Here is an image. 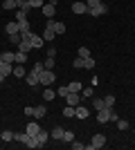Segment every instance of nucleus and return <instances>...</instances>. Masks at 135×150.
I'll return each mask as SVG.
<instances>
[{
  "label": "nucleus",
  "mask_w": 135,
  "mask_h": 150,
  "mask_svg": "<svg viewBox=\"0 0 135 150\" xmlns=\"http://www.w3.org/2000/svg\"><path fill=\"white\" fill-rule=\"evenodd\" d=\"M117 119H119V117H117V112L113 108L104 105L101 110H97V121H99V123H108V121H117Z\"/></svg>",
  "instance_id": "1"
},
{
  "label": "nucleus",
  "mask_w": 135,
  "mask_h": 150,
  "mask_svg": "<svg viewBox=\"0 0 135 150\" xmlns=\"http://www.w3.org/2000/svg\"><path fill=\"white\" fill-rule=\"evenodd\" d=\"M56 81V76H54V72H52V69H41L39 72V83L41 85H45V88H47V85H52V83Z\"/></svg>",
  "instance_id": "2"
},
{
  "label": "nucleus",
  "mask_w": 135,
  "mask_h": 150,
  "mask_svg": "<svg viewBox=\"0 0 135 150\" xmlns=\"http://www.w3.org/2000/svg\"><path fill=\"white\" fill-rule=\"evenodd\" d=\"M104 146H106V134L99 132V134H95L92 141L88 144V150H99V148H104Z\"/></svg>",
  "instance_id": "3"
},
{
  "label": "nucleus",
  "mask_w": 135,
  "mask_h": 150,
  "mask_svg": "<svg viewBox=\"0 0 135 150\" xmlns=\"http://www.w3.org/2000/svg\"><path fill=\"white\" fill-rule=\"evenodd\" d=\"M104 13H108V7L104 5H97V7H88V16H92V18H99V16H104Z\"/></svg>",
  "instance_id": "4"
},
{
  "label": "nucleus",
  "mask_w": 135,
  "mask_h": 150,
  "mask_svg": "<svg viewBox=\"0 0 135 150\" xmlns=\"http://www.w3.org/2000/svg\"><path fill=\"white\" fill-rule=\"evenodd\" d=\"M88 114H90V110L86 105H81V103H79V105H74V117H77V119H88Z\"/></svg>",
  "instance_id": "5"
},
{
  "label": "nucleus",
  "mask_w": 135,
  "mask_h": 150,
  "mask_svg": "<svg viewBox=\"0 0 135 150\" xmlns=\"http://www.w3.org/2000/svg\"><path fill=\"white\" fill-rule=\"evenodd\" d=\"M72 13H86V16H88V5H86V2H81V0L72 2Z\"/></svg>",
  "instance_id": "6"
},
{
  "label": "nucleus",
  "mask_w": 135,
  "mask_h": 150,
  "mask_svg": "<svg viewBox=\"0 0 135 150\" xmlns=\"http://www.w3.org/2000/svg\"><path fill=\"white\" fill-rule=\"evenodd\" d=\"M65 101H68V105H79L81 103V92H68Z\"/></svg>",
  "instance_id": "7"
},
{
  "label": "nucleus",
  "mask_w": 135,
  "mask_h": 150,
  "mask_svg": "<svg viewBox=\"0 0 135 150\" xmlns=\"http://www.w3.org/2000/svg\"><path fill=\"white\" fill-rule=\"evenodd\" d=\"M25 132L29 134V137H36V134L41 132V125L36 123V121H29V123L25 125Z\"/></svg>",
  "instance_id": "8"
},
{
  "label": "nucleus",
  "mask_w": 135,
  "mask_h": 150,
  "mask_svg": "<svg viewBox=\"0 0 135 150\" xmlns=\"http://www.w3.org/2000/svg\"><path fill=\"white\" fill-rule=\"evenodd\" d=\"M47 25L52 27V29H54V34H56V36H61V34H65V25L63 23H56V20H47Z\"/></svg>",
  "instance_id": "9"
},
{
  "label": "nucleus",
  "mask_w": 135,
  "mask_h": 150,
  "mask_svg": "<svg viewBox=\"0 0 135 150\" xmlns=\"http://www.w3.org/2000/svg\"><path fill=\"white\" fill-rule=\"evenodd\" d=\"M43 13H45V18H54V11H56V5H52V2H45L43 7Z\"/></svg>",
  "instance_id": "10"
},
{
  "label": "nucleus",
  "mask_w": 135,
  "mask_h": 150,
  "mask_svg": "<svg viewBox=\"0 0 135 150\" xmlns=\"http://www.w3.org/2000/svg\"><path fill=\"white\" fill-rule=\"evenodd\" d=\"M25 81L29 83V85H32V88H34V85H41V83H39V72H34V69H32V72H27V76H25Z\"/></svg>",
  "instance_id": "11"
},
{
  "label": "nucleus",
  "mask_w": 135,
  "mask_h": 150,
  "mask_svg": "<svg viewBox=\"0 0 135 150\" xmlns=\"http://www.w3.org/2000/svg\"><path fill=\"white\" fill-rule=\"evenodd\" d=\"M54 38H56V34H54V29H52L50 25H45V31H43V40H45V43H52Z\"/></svg>",
  "instance_id": "12"
},
{
  "label": "nucleus",
  "mask_w": 135,
  "mask_h": 150,
  "mask_svg": "<svg viewBox=\"0 0 135 150\" xmlns=\"http://www.w3.org/2000/svg\"><path fill=\"white\" fill-rule=\"evenodd\" d=\"M5 31L9 34V36H11V34H20V27H18V23L14 20V23H7L5 25Z\"/></svg>",
  "instance_id": "13"
},
{
  "label": "nucleus",
  "mask_w": 135,
  "mask_h": 150,
  "mask_svg": "<svg viewBox=\"0 0 135 150\" xmlns=\"http://www.w3.org/2000/svg\"><path fill=\"white\" fill-rule=\"evenodd\" d=\"M36 141H39V146H41V148H43V146L47 144V141H50V134H47V132H45L43 128H41V132H39V134H36Z\"/></svg>",
  "instance_id": "14"
},
{
  "label": "nucleus",
  "mask_w": 135,
  "mask_h": 150,
  "mask_svg": "<svg viewBox=\"0 0 135 150\" xmlns=\"http://www.w3.org/2000/svg\"><path fill=\"white\" fill-rule=\"evenodd\" d=\"M29 40H32V47H43L45 45V40H43V36H36V34H29Z\"/></svg>",
  "instance_id": "15"
},
{
  "label": "nucleus",
  "mask_w": 135,
  "mask_h": 150,
  "mask_svg": "<svg viewBox=\"0 0 135 150\" xmlns=\"http://www.w3.org/2000/svg\"><path fill=\"white\" fill-rule=\"evenodd\" d=\"M50 137L54 139V141H61V137H63V128H61V125H54L52 132H50Z\"/></svg>",
  "instance_id": "16"
},
{
  "label": "nucleus",
  "mask_w": 135,
  "mask_h": 150,
  "mask_svg": "<svg viewBox=\"0 0 135 150\" xmlns=\"http://www.w3.org/2000/svg\"><path fill=\"white\" fill-rule=\"evenodd\" d=\"M18 50H20V52H29V50H34V47H32V40H29V38H23V40L18 43Z\"/></svg>",
  "instance_id": "17"
},
{
  "label": "nucleus",
  "mask_w": 135,
  "mask_h": 150,
  "mask_svg": "<svg viewBox=\"0 0 135 150\" xmlns=\"http://www.w3.org/2000/svg\"><path fill=\"white\" fill-rule=\"evenodd\" d=\"M14 76H18V79H25V76H27L25 67H23L20 63H16V65H14Z\"/></svg>",
  "instance_id": "18"
},
{
  "label": "nucleus",
  "mask_w": 135,
  "mask_h": 150,
  "mask_svg": "<svg viewBox=\"0 0 135 150\" xmlns=\"http://www.w3.org/2000/svg\"><path fill=\"white\" fill-rule=\"evenodd\" d=\"M2 9H5V11L18 9V0H5V2H2Z\"/></svg>",
  "instance_id": "19"
},
{
  "label": "nucleus",
  "mask_w": 135,
  "mask_h": 150,
  "mask_svg": "<svg viewBox=\"0 0 135 150\" xmlns=\"http://www.w3.org/2000/svg\"><path fill=\"white\" fill-rule=\"evenodd\" d=\"M14 141L27 144V141H29V134H27V132H14Z\"/></svg>",
  "instance_id": "20"
},
{
  "label": "nucleus",
  "mask_w": 135,
  "mask_h": 150,
  "mask_svg": "<svg viewBox=\"0 0 135 150\" xmlns=\"http://www.w3.org/2000/svg\"><path fill=\"white\" fill-rule=\"evenodd\" d=\"M45 112H47V110H45V105H34V119H43Z\"/></svg>",
  "instance_id": "21"
},
{
  "label": "nucleus",
  "mask_w": 135,
  "mask_h": 150,
  "mask_svg": "<svg viewBox=\"0 0 135 150\" xmlns=\"http://www.w3.org/2000/svg\"><path fill=\"white\" fill-rule=\"evenodd\" d=\"M0 58H2L5 63H16V54H14V52H2Z\"/></svg>",
  "instance_id": "22"
},
{
  "label": "nucleus",
  "mask_w": 135,
  "mask_h": 150,
  "mask_svg": "<svg viewBox=\"0 0 135 150\" xmlns=\"http://www.w3.org/2000/svg\"><path fill=\"white\" fill-rule=\"evenodd\" d=\"M84 90V85L79 81H72V83H68V92H81Z\"/></svg>",
  "instance_id": "23"
},
{
  "label": "nucleus",
  "mask_w": 135,
  "mask_h": 150,
  "mask_svg": "<svg viewBox=\"0 0 135 150\" xmlns=\"http://www.w3.org/2000/svg\"><path fill=\"white\" fill-rule=\"evenodd\" d=\"M61 141H63V144H70V141H74V132H72V130H63V137H61Z\"/></svg>",
  "instance_id": "24"
},
{
  "label": "nucleus",
  "mask_w": 135,
  "mask_h": 150,
  "mask_svg": "<svg viewBox=\"0 0 135 150\" xmlns=\"http://www.w3.org/2000/svg\"><path fill=\"white\" fill-rule=\"evenodd\" d=\"M18 9L27 13L29 9H32V2H29V0H18Z\"/></svg>",
  "instance_id": "25"
},
{
  "label": "nucleus",
  "mask_w": 135,
  "mask_h": 150,
  "mask_svg": "<svg viewBox=\"0 0 135 150\" xmlns=\"http://www.w3.org/2000/svg\"><path fill=\"white\" fill-rule=\"evenodd\" d=\"M18 27H20V34H23V36L32 31V27H29V20H25V23H18Z\"/></svg>",
  "instance_id": "26"
},
{
  "label": "nucleus",
  "mask_w": 135,
  "mask_h": 150,
  "mask_svg": "<svg viewBox=\"0 0 135 150\" xmlns=\"http://www.w3.org/2000/svg\"><path fill=\"white\" fill-rule=\"evenodd\" d=\"M54 96H56V92H54V90H50V85H47V90H43V99H45V101H52Z\"/></svg>",
  "instance_id": "27"
},
{
  "label": "nucleus",
  "mask_w": 135,
  "mask_h": 150,
  "mask_svg": "<svg viewBox=\"0 0 135 150\" xmlns=\"http://www.w3.org/2000/svg\"><path fill=\"white\" fill-rule=\"evenodd\" d=\"M0 139H2V141H14V132L11 130H2L0 132Z\"/></svg>",
  "instance_id": "28"
},
{
  "label": "nucleus",
  "mask_w": 135,
  "mask_h": 150,
  "mask_svg": "<svg viewBox=\"0 0 135 150\" xmlns=\"http://www.w3.org/2000/svg\"><path fill=\"white\" fill-rule=\"evenodd\" d=\"M104 105L113 108V105H115V96H113V94H106V96H104Z\"/></svg>",
  "instance_id": "29"
},
{
  "label": "nucleus",
  "mask_w": 135,
  "mask_h": 150,
  "mask_svg": "<svg viewBox=\"0 0 135 150\" xmlns=\"http://www.w3.org/2000/svg\"><path fill=\"white\" fill-rule=\"evenodd\" d=\"M84 69H95V58L92 56L84 58Z\"/></svg>",
  "instance_id": "30"
},
{
  "label": "nucleus",
  "mask_w": 135,
  "mask_h": 150,
  "mask_svg": "<svg viewBox=\"0 0 135 150\" xmlns=\"http://www.w3.org/2000/svg\"><path fill=\"white\" fill-rule=\"evenodd\" d=\"M27 61V52H16V63H20V65H23V63H25Z\"/></svg>",
  "instance_id": "31"
},
{
  "label": "nucleus",
  "mask_w": 135,
  "mask_h": 150,
  "mask_svg": "<svg viewBox=\"0 0 135 150\" xmlns=\"http://www.w3.org/2000/svg\"><path fill=\"white\" fill-rule=\"evenodd\" d=\"M92 108H95V110H101V108H104V99H99V96H92Z\"/></svg>",
  "instance_id": "32"
},
{
  "label": "nucleus",
  "mask_w": 135,
  "mask_h": 150,
  "mask_svg": "<svg viewBox=\"0 0 135 150\" xmlns=\"http://www.w3.org/2000/svg\"><path fill=\"white\" fill-rule=\"evenodd\" d=\"M25 20H29V18H27V13L18 9V11H16V23H25Z\"/></svg>",
  "instance_id": "33"
},
{
  "label": "nucleus",
  "mask_w": 135,
  "mask_h": 150,
  "mask_svg": "<svg viewBox=\"0 0 135 150\" xmlns=\"http://www.w3.org/2000/svg\"><path fill=\"white\" fill-rule=\"evenodd\" d=\"M77 56L88 58V56H90V50H88V47H79V50H77Z\"/></svg>",
  "instance_id": "34"
},
{
  "label": "nucleus",
  "mask_w": 135,
  "mask_h": 150,
  "mask_svg": "<svg viewBox=\"0 0 135 150\" xmlns=\"http://www.w3.org/2000/svg\"><path fill=\"white\" fill-rule=\"evenodd\" d=\"M43 65H45V69H54V56H47L43 61Z\"/></svg>",
  "instance_id": "35"
},
{
  "label": "nucleus",
  "mask_w": 135,
  "mask_h": 150,
  "mask_svg": "<svg viewBox=\"0 0 135 150\" xmlns=\"http://www.w3.org/2000/svg\"><path fill=\"white\" fill-rule=\"evenodd\" d=\"M72 67H74V69H84V58L77 56V58H74V63H72Z\"/></svg>",
  "instance_id": "36"
},
{
  "label": "nucleus",
  "mask_w": 135,
  "mask_h": 150,
  "mask_svg": "<svg viewBox=\"0 0 135 150\" xmlns=\"http://www.w3.org/2000/svg\"><path fill=\"white\" fill-rule=\"evenodd\" d=\"M63 117H74V105H65L63 108Z\"/></svg>",
  "instance_id": "37"
},
{
  "label": "nucleus",
  "mask_w": 135,
  "mask_h": 150,
  "mask_svg": "<svg viewBox=\"0 0 135 150\" xmlns=\"http://www.w3.org/2000/svg\"><path fill=\"white\" fill-rule=\"evenodd\" d=\"M117 128H119V130H129V121L126 119H117Z\"/></svg>",
  "instance_id": "38"
},
{
  "label": "nucleus",
  "mask_w": 135,
  "mask_h": 150,
  "mask_svg": "<svg viewBox=\"0 0 135 150\" xmlns=\"http://www.w3.org/2000/svg\"><path fill=\"white\" fill-rule=\"evenodd\" d=\"M9 40H11L14 45H18L20 40H23V34H11V36H9Z\"/></svg>",
  "instance_id": "39"
},
{
  "label": "nucleus",
  "mask_w": 135,
  "mask_h": 150,
  "mask_svg": "<svg viewBox=\"0 0 135 150\" xmlns=\"http://www.w3.org/2000/svg\"><path fill=\"white\" fill-rule=\"evenodd\" d=\"M29 2H32V9H34V7H39V9H41V7L45 5V0H29Z\"/></svg>",
  "instance_id": "40"
},
{
  "label": "nucleus",
  "mask_w": 135,
  "mask_h": 150,
  "mask_svg": "<svg viewBox=\"0 0 135 150\" xmlns=\"http://www.w3.org/2000/svg\"><path fill=\"white\" fill-rule=\"evenodd\" d=\"M59 96H63V99H65V96H68V85H63V88H59Z\"/></svg>",
  "instance_id": "41"
},
{
  "label": "nucleus",
  "mask_w": 135,
  "mask_h": 150,
  "mask_svg": "<svg viewBox=\"0 0 135 150\" xmlns=\"http://www.w3.org/2000/svg\"><path fill=\"white\" fill-rule=\"evenodd\" d=\"M86 96H92V88H86V90H81V99H86Z\"/></svg>",
  "instance_id": "42"
},
{
  "label": "nucleus",
  "mask_w": 135,
  "mask_h": 150,
  "mask_svg": "<svg viewBox=\"0 0 135 150\" xmlns=\"http://www.w3.org/2000/svg\"><path fill=\"white\" fill-rule=\"evenodd\" d=\"M70 146H72L74 150H84V148H86V146H84V144H79V141H70Z\"/></svg>",
  "instance_id": "43"
},
{
  "label": "nucleus",
  "mask_w": 135,
  "mask_h": 150,
  "mask_svg": "<svg viewBox=\"0 0 135 150\" xmlns=\"http://www.w3.org/2000/svg\"><path fill=\"white\" fill-rule=\"evenodd\" d=\"M86 5L88 7H97V5H101V0H86Z\"/></svg>",
  "instance_id": "44"
},
{
  "label": "nucleus",
  "mask_w": 135,
  "mask_h": 150,
  "mask_svg": "<svg viewBox=\"0 0 135 150\" xmlns=\"http://www.w3.org/2000/svg\"><path fill=\"white\" fill-rule=\"evenodd\" d=\"M25 114H27V117H34V105H29V108H25Z\"/></svg>",
  "instance_id": "45"
},
{
  "label": "nucleus",
  "mask_w": 135,
  "mask_h": 150,
  "mask_svg": "<svg viewBox=\"0 0 135 150\" xmlns=\"http://www.w3.org/2000/svg\"><path fill=\"white\" fill-rule=\"evenodd\" d=\"M5 79H7V76H5V74H0V83H2V81H5Z\"/></svg>",
  "instance_id": "46"
}]
</instances>
